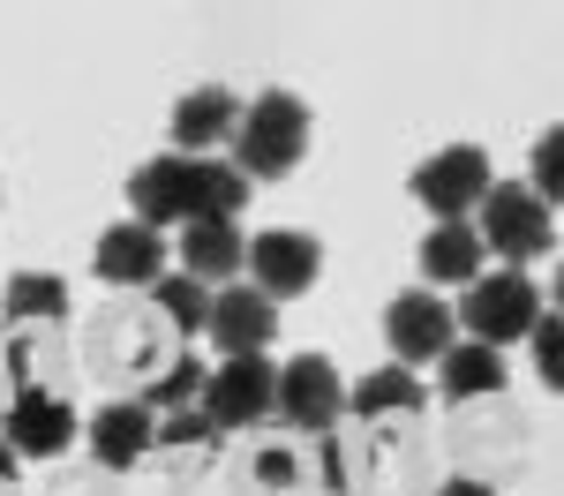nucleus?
<instances>
[{"mask_svg":"<svg viewBox=\"0 0 564 496\" xmlns=\"http://www.w3.org/2000/svg\"><path fill=\"white\" fill-rule=\"evenodd\" d=\"M129 203L135 225L166 233V225H196V219H234L249 203V180L234 174L226 158H151L129 174Z\"/></svg>","mask_w":564,"mask_h":496,"instance_id":"1","label":"nucleus"},{"mask_svg":"<svg viewBox=\"0 0 564 496\" xmlns=\"http://www.w3.org/2000/svg\"><path fill=\"white\" fill-rule=\"evenodd\" d=\"M234 158V174L241 180H279L294 174L308 158V106L294 98V90H257L249 106H241V129H234V143H226Z\"/></svg>","mask_w":564,"mask_h":496,"instance_id":"2","label":"nucleus"},{"mask_svg":"<svg viewBox=\"0 0 564 496\" xmlns=\"http://www.w3.org/2000/svg\"><path fill=\"white\" fill-rule=\"evenodd\" d=\"M475 233H481V249H497L512 271L557 249V219H550V203H542L534 188H520V180H489Z\"/></svg>","mask_w":564,"mask_h":496,"instance_id":"3","label":"nucleus"},{"mask_svg":"<svg viewBox=\"0 0 564 496\" xmlns=\"http://www.w3.org/2000/svg\"><path fill=\"white\" fill-rule=\"evenodd\" d=\"M534 316H542L534 278H527V271H489V278L467 286V301H459L452 323H467V339H475V346H497V354H505L520 331H534Z\"/></svg>","mask_w":564,"mask_h":496,"instance_id":"4","label":"nucleus"},{"mask_svg":"<svg viewBox=\"0 0 564 496\" xmlns=\"http://www.w3.org/2000/svg\"><path fill=\"white\" fill-rule=\"evenodd\" d=\"M271 406L286 414V429L332 437L339 414H347V384H339V368H332L324 354H294L286 368H279V384H271Z\"/></svg>","mask_w":564,"mask_h":496,"instance_id":"5","label":"nucleus"},{"mask_svg":"<svg viewBox=\"0 0 564 496\" xmlns=\"http://www.w3.org/2000/svg\"><path fill=\"white\" fill-rule=\"evenodd\" d=\"M481 196H489V151L481 143H444L436 158L414 166V203H430L436 225L467 219Z\"/></svg>","mask_w":564,"mask_h":496,"instance_id":"6","label":"nucleus"},{"mask_svg":"<svg viewBox=\"0 0 564 496\" xmlns=\"http://www.w3.org/2000/svg\"><path fill=\"white\" fill-rule=\"evenodd\" d=\"M249 278H257L263 301H294L324 278V241L316 233H294V225H271L249 241Z\"/></svg>","mask_w":564,"mask_h":496,"instance_id":"7","label":"nucleus"},{"mask_svg":"<svg viewBox=\"0 0 564 496\" xmlns=\"http://www.w3.org/2000/svg\"><path fill=\"white\" fill-rule=\"evenodd\" d=\"M384 339H391V361L399 368H422V361H444L452 354V339H459V323H452V309L436 301V294H399L384 309Z\"/></svg>","mask_w":564,"mask_h":496,"instance_id":"8","label":"nucleus"},{"mask_svg":"<svg viewBox=\"0 0 564 496\" xmlns=\"http://www.w3.org/2000/svg\"><path fill=\"white\" fill-rule=\"evenodd\" d=\"M271 384H279V368L263 354H234L226 368L204 376V414H212V429H249L271 414Z\"/></svg>","mask_w":564,"mask_h":496,"instance_id":"9","label":"nucleus"},{"mask_svg":"<svg viewBox=\"0 0 564 496\" xmlns=\"http://www.w3.org/2000/svg\"><path fill=\"white\" fill-rule=\"evenodd\" d=\"M0 444L15 459H61L76 444V414L61 392H15L8 399V421H0Z\"/></svg>","mask_w":564,"mask_h":496,"instance_id":"10","label":"nucleus"},{"mask_svg":"<svg viewBox=\"0 0 564 496\" xmlns=\"http://www.w3.org/2000/svg\"><path fill=\"white\" fill-rule=\"evenodd\" d=\"M241 129V98L226 84H196L174 106V158H212L218 143H234Z\"/></svg>","mask_w":564,"mask_h":496,"instance_id":"11","label":"nucleus"},{"mask_svg":"<svg viewBox=\"0 0 564 496\" xmlns=\"http://www.w3.org/2000/svg\"><path fill=\"white\" fill-rule=\"evenodd\" d=\"M204 331L218 339V354H263L271 346V331H279V301H263L257 286H226L212 294V316H204Z\"/></svg>","mask_w":564,"mask_h":496,"instance_id":"12","label":"nucleus"},{"mask_svg":"<svg viewBox=\"0 0 564 496\" xmlns=\"http://www.w3.org/2000/svg\"><path fill=\"white\" fill-rule=\"evenodd\" d=\"M90 271L106 278V286H159L166 278V241L151 233V225H113V233H98V256H90Z\"/></svg>","mask_w":564,"mask_h":496,"instance_id":"13","label":"nucleus"},{"mask_svg":"<svg viewBox=\"0 0 564 496\" xmlns=\"http://www.w3.org/2000/svg\"><path fill=\"white\" fill-rule=\"evenodd\" d=\"M241 264H249L241 219H196V225H181V278H196V286H226Z\"/></svg>","mask_w":564,"mask_h":496,"instance_id":"14","label":"nucleus"},{"mask_svg":"<svg viewBox=\"0 0 564 496\" xmlns=\"http://www.w3.org/2000/svg\"><path fill=\"white\" fill-rule=\"evenodd\" d=\"M151 406L143 399H121L106 406V414H90V459L106 466V474H129V466H143L151 459Z\"/></svg>","mask_w":564,"mask_h":496,"instance_id":"15","label":"nucleus"},{"mask_svg":"<svg viewBox=\"0 0 564 496\" xmlns=\"http://www.w3.org/2000/svg\"><path fill=\"white\" fill-rule=\"evenodd\" d=\"M436 392L444 399H497L505 392V354L497 346H475V339H452V354L436 361Z\"/></svg>","mask_w":564,"mask_h":496,"instance_id":"16","label":"nucleus"},{"mask_svg":"<svg viewBox=\"0 0 564 496\" xmlns=\"http://www.w3.org/2000/svg\"><path fill=\"white\" fill-rule=\"evenodd\" d=\"M422 278H436V286H475L481 278V233L467 219L436 225L430 241H422Z\"/></svg>","mask_w":564,"mask_h":496,"instance_id":"17","label":"nucleus"},{"mask_svg":"<svg viewBox=\"0 0 564 496\" xmlns=\"http://www.w3.org/2000/svg\"><path fill=\"white\" fill-rule=\"evenodd\" d=\"M422 399H430V392H422V376H414V368H399V361L377 368V376H361V384L347 392V406L361 414V421H377V414H422Z\"/></svg>","mask_w":564,"mask_h":496,"instance_id":"18","label":"nucleus"},{"mask_svg":"<svg viewBox=\"0 0 564 496\" xmlns=\"http://www.w3.org/2000/svg\"><path fill=\"white\" fill-rule=\"evenodd\" d=\"M0 309H8V323H61V316H68V286L45 278V271H15Z\"/></svg>","mask_w":564,"mask_h":496,"instance_id":"19","label":"nucleus"},{"mask_svg":"<svg viewBox=\"0 0 564 496\" xmlns=\"http://www.w3.org/2000/svg\"><path fill=\"white\" fill-rule=\"evenodd\" d=\"M151 301H159V316L174 323L181 339H188V331H204V316H212V294H204L196 278H174V271H166V278L151 286Z\"/></svg>","mask_w":564,"mask_h":496,"instance_id":"20","label":"nucleus"},{"mask_svg":"<svg viewBox=\"0 0 564 496\" xmlns=\"http://www.w3.org/2000/svg\"><path fill=\"white\" fill-rule=\"evenodd\" d=\"M204 376H212V368H204L196 354H174L166 368H159V376H151V392H143V406H166V414H181L188 399H204Z\"/></svg>","mask_w":564,"mask_h":496,"instance_id":"21","label":"nucleus"},{"mask_svg":"<svg viewBox=\"0 0 564 496\" xmlns=\"http://www.w3.org/2000/svg\"><path fill=\"white\" fill-rule=\"evenodd\" d=\"M249 482H257L263 496H302V451L294 444H257L249 451Z\"/></svg>","mask_w":564,"mask_h":496,"instance_id":"22","label":"nucleus"},{"mask_svg":"<svg viewBox=\"0 0 564 496\" xmlns=\"http://www.w3.org/2000/svg\"><path fill=\"white\" fill-rule=\"evenodd\" d=\"M212 414H188V406H181L174 421H166V429H159V437H151V444H166V459H196V451H212Z\"/></svg>","mask_w":564,"mask_h":496,"instance_id":"23","label":"nucleus"},{"mask_svg":"<svg viewBox=\"0 0 564 496\" xmlns=\"http://www.w3.org/2000/svg\"><path fill=\"white\" fill-rule=\"evenodd\" d=\"M557 180H564V129H542V143H534V196L557 203Z\"/></svg>","mask_w":564,"mask_h":496,"instance_id":"24","label":"nucleus"},{"mask_svg":"<svg viewBox=\"0 0 564 496\" xmlns=\"http://www.w3.org/2000/svg\"><path fill=\"white\" fill-rule=\"evenodd\" d=\"M534 361H542V384L557 392V384H564V346H557V316H550V309L534 316Z\"/></svg>","mask_w":564,"mask_h":496,"instance_id":"25","label":"nucleus"},{"mask_svg":"<svg viewBox=\"0 0 564 496\" xmlns=\"http://www.w3.org/2000/svg\"><path fill=\"white\" fill-rule=\"evenodd\" d=\"M436 496H497V489H489V482H467V474H459V482H444Z\"/></svg>","mask_w":564,"mask_h":496,"instance_id":"26","label":"nucleus"},{"mask_svg":"<svg viewBox=\"0 0 564 496\" xmlns=\"http://www.w3.org/2000/svg\"><path fill=\"white\" fill-rule=\"evenodd\" d=\"M0 489H15V451L0 444Z\"/></svg>","mask_w":564,"mask_h":496,"instance_id":"27","label":"nucleus"},{"mask_svg":"<svg viewBox=\"0 0 564 496\" xmlns=\"http://www.w3.org/2000/svg\"><path fill=\"white\" fill-rule=\"evenodd\" d=\"M0 496H15V489H0Z\"/></svg>","mask_w":564,"mask_h":496,"instance_id":"28","label":"nucleus"}]
</instances>
